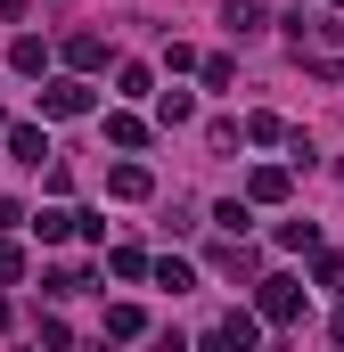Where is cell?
Here are the masks:
<instances>
[{
  "mask_svg": "<svg viewBox=\"0 0 344 352\" xmlns=\"http://www.w3.org/2000/svg\"><path fill=\"white\" fill-rule=\"evenodd\" d=\"M295 278H262V320H295Z\"/></svg>",
  "mask_w": 344,
  "mask_h": 352,
  "instance_id": "1",
  "label": "cell"
},
{
  "mask_svg": "<svg viewBox=\"0 0 344 352\" xmlns=\"http://www.w3.org/2000/svg\"><path fill=\"white\" fill-rule=\"evenodd\" d=\"M83 107H90L83 82H50V90H41V115H83Z\"/></svg>",
  "mask_w": 344,
  "mask_h": 352,
  "instance_id": "2",
  "label": "cell"
},
{
  "mask_svg": "<svg viewBox=\"0 0 344 352\" xmlns=\"http://www.w3.org/2000/svg\"><path fill=\"white\" fill-rule=\"evenodd\" d=\"M8 148H17V164H41V156H50V140H41L33 123H25V131H8Z\"/></svg>",
  "mask_w": 344,
  "mask_h": 352,
  "instance_id": "3",
  "label": "cell"
},
{
  "mask_svg": "<svg viewBox=\"0 0 344 352\" xmlns=\"http://www.w3.org/2000/svg\"><path fill=\"white\" fill-rule=\"evenodd\" d=\"M8 66H17V74H41V66H50V50H41V41H17V50H8Z\"/></svg>",
  "mask_w": 344,
  "mask_h": 352,
  "instance_id": "4",
  "label": "cell"
},
{
  "mask_svg": "<svg viewBox=\"0 0 344 352\" xmlns=\"http://www.w3.org/2000/svg\"><path fill=\"white\" fill-rule=\"evenodd\" d=\"M222 25H230V33H255V25H262V0H230V16H222Z\"/></svg>",
  "mask_w": 344,
  "mask_h": 352,
  "instance_id": "5",
  "label": "cell"
},
{
  "mask_svg": "<svg viewBox=\"0 0 344 352\" xmlns=\"http://www.w3.org/2000/svg\"><path fill=\"white\" fill-rule=\"evenodd\" d=\"M66 58H74V66H98V58H107V41H98V33H74V41H66Z\"/></svg>",
  "mask_w": 344,
  "mask_h": 352,
  "instance_id": "6",
  "label": "cell"
},
{
  "mask_svg": "<svg viewBox=\"0 0 344 352\" xmlns=\"http://www.w3.org/2000/svg\"><path fill=\"white\" fill-rule=\"evenodd\" d=\"M107 188H115V197H148V173H140V164H115V180H107Z\"/></svg>",
  "mask_w": 344,
  "mask_h": 352,
  "instance_id": "7",
  "label": "cell"
},
{
  "mask_svg": "<svg viewBox=\"0 0 344 352\" xmlns=\"http://www.w3.org/2000/svg\"><path fill=\"white\" fill-rule=\"evenodd\" d=\"M107 140H115V148H140L148 131H140V115H115V123H107Z\"/></svg>",
  "mask_w": 344,
  "mask_h": 352,
  "instance_id": "8",
  "label": "cell"
},
{
  "mask_svg": "<svg viewBox=\"0 0 344 352\" xmlns=\"http://www.w3.org/2000/svg\"><path fill=\"white\" fill-rule=\"evenodd\" d=\"M213 336H222V344H255V320H246V311H230V320H222Z\"/></svg>",
  "mask_w": 344,
  "mask_h": 352,
  "instance_id": "9",
  "label": "cell"
},
{
  "mask_svg": "<svg viewBox=\"0 0 344 352\" xmlns=\"http://www.w3.org/2000/svg\"><path fill=\"white\" fill-rule=\"evenodd\" d=\"M17 270H25V254H17V246L0 238V278H17Z\"/></svg>",
  "mask_w": 344,
  "mask_h": 352,
  "instance_id": "10",
  "label": "cell"
}]
</instances>
